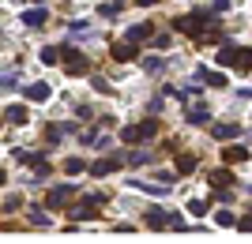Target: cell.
Instances as JSON below:
<instances>
[{"label":"cell","instance_id":"3","mask_svg":"<svg viewBox=\"0 0 252 244\" xmlns=\"http://www.w3.org/2000/svg\"><path fill=\"white\" fill-rule=\"evenodd\" d=\"M64 56H68V64H64V72H68V75H83L87 72V60L75 53V49H64Z\"/></svg>","mask_w":252,"mask_h":244},{"label":"cell","instance_id":"6","mask_svg":"<svg viewBox=\"0 0 252 244\" xmlns=\"http://www.w3.org/2000/svg\"><path fill=\"white\" fill-rule=\"evenodd\" d=\"M117 165H121V158H105V162H94V165H91V173H94V177H105V173H113Z\"/></svg>","mask_w":252,"mask_h":244},{"label":"cell","instance_id":"12","mask_svg":"<svg viewBox=\"0 0 252 244\" xmlns=\"http://www.w3.org/2000/svg\"><path fill=\"white\" fill-rule=\"evenodd\" d=\"M207 117H211V113L203 106H192L189 109V124H207Z\"/></svg>","mask_w":252,"mask_h":244},{"label":"cell","instance_id":"1","mask_svg":"<svg viewBox=\"0 0 252 244\" xmlns=\"http://www.w3.org/2000/svg\"><path fill=\"white\" fill-rule=\"evenodd\" d=\"M155 132H158V120H143V124L125 128V132H121V139H125V143H139V139H151Z\"/></svg>","mask_w":252,"mask_h":244},{"label":"cell","instance_id":"22","mask_svg":"<svg viewBox=\"0 0 252 244\" xmlns=\"http://www.w3.org/2000/svg\"><path fill=\"white\" fill-rule=\"evenodd\" d=\"M143 68H147V72H162V60H158V56H147V60H143Z\"/></svg>","mask_w":252,"mask_h":244},{"label":"cell","instance_id":"14","mask_svg":"<svg viewBox=\"0 0 252 244\" xmlns=\"http://www.w3.org/2000/svg\"><path fill=\"white\" fill-rule=\"evenodd\" d=\"M113 56L117 60H136V49L132 45H113Z\"/></svg>","mask_w":252,"mask_h":244},{"label":"cell","instance_id":"15","mask_svg":"<svg viewBox=\"0 0 252 244\" xmlns=\"http://www.w3.org/2000/svg\"><path fill=\"white\" fill-rule=\"evenodd\" d=\"M196 169V158H192V154H181L177 158V173H192Z\"/></svg>","mask_w":252,"mask_h":244},{"label":"cell","instance_id":"4","mask_svg":"<svg viewBox=\"0 0 252 244\" xmlns=\"http://www.w3.org/2000/svg\"><path fill=\"white\" fill-rule=\"evenodd\" d=\"M49 94H53L49 83H31V86H27V98H31V102H45Z\"/></svg>","mask_w":252,"mask_h":244},{"label":"cell","instance_id":"13","mask_svg":"<svg viewBox=\"0 0 252 244\" xmlns=\"http://www.w3.org/2000/svg\"><path fill=\"white\" fill-rule=\"evenodd\" d=\"M237 136V124H215V139H233Z\"/></svg>","mask_w":252,"mask_h":244},{"label":"cell","instance_id":"7","mask_svg":"<svg viewBox=\"0 0 252 244\" xmlns=\"http://www.w3.org/2000/svg\"><path fill=\"white\" fill-rule=\"evenodd\" d=\"M23 23H27V27H42V23H45V8H31V11H23Z\"/></svg>","mask_w":252,"mask_h":244},{"label":"cell","instance_id":"24","mask_svg":"<svg viewBox=\"0 0 252 244\" xmlns=\"http://www.w3.org/2000/svg\"><path fill=\"white\" fill-rule=\"evenodd\" d=\"M215 222L226 229V225H233V214H230V211H219V218H215Z\"/></svg>","mask_w":252,"mask_h":244},{"label":"cell","instance_id":"19","mask_svg":"<svg viewBox=\"0 0 252 244\" xmlns=\"http://www.w3.org/2000/svg\"><path fill=\"white\" fill-rule=\"evenodd\" d=\"M203 79H207L211 86H226V75H219V72H203Z\"/></svg>","mask_w":252,"mask_h":244},{"label":"cell","instance_id":"10","mask_svg":"<svg viewBox=\"0 0 252 244\" xmlns=\"http://www.w3.org/2000/svg\"><path fill=\"white\" fill-rule=\"evenodd\" d=\"M233 68H241V72H252V49H237V60Z\"/></svg>","mask_w":252,"mask_h":244},{"label":"cell","instance_id":"26","mask_svg":"<svg viewBox=\"0 0 252 244\" xmlns=\"http://www.w3.org/2000/svg\"><path fill=\"white\" fill-rule=\"evenodd\" d=\"M237 225H241L245 233H252V214H249V218H241V222H237Z\"/></svg>","mask_w":252,"mask_h":244},{"label":"cell","instance_id":"23","mask_svg":"<svg viewBox=\"0 0 252 244\" xmlns=\"http://www.w3.org/2000/svg\"><path fill=\"white\" fill-rule=\"evenodd\" d=\"M31 222H34V225H49V214H42V211H31Z\"/></svg>","mask_w":252,"mask_h":244},{"label":"cell","instance_id":"16","mask_svg":"<svg viewBox=\"0 0 252 244\" xmlns=\"http://www.w3.org/2000/svg\"><path fill=\"white\" fill-rule=\"evenodd\" d=\"M189 214H192V218H203V214H207V203H203V199H192L189 203Z\"/></svg>","mask_w":252,"mask_h":244},{"label":"cell","instance_id":"11","mask_svg":"<svg viewBox=\"0 0 252 244\" xmlns=\"http://www.w3.org/2000/svg\"><path fill=\"white\" fill-rule=\"evenodd\" d=\"M222 158H226V162H245V158H249V150H245V147H226V150H222Z\"/></svg>","mask_w":252,"mask_h":244},{"label":"cell","instance_id":"2","mask_svg":"<svg viewBox=\"0 0 252 244\" xmlns=\"http://www.w3.org/2000/svg\"><path fill=\"white\" fill-rule=\"evenodd\" d=\"M72 191H75L72 184H57V188L45 195V207H61V203H68V199H72Z\"/></svg>","mask_w":252,"mask_h":244},{"label":"cell","instance_id":"18","mask_svg":"<svg viewBox=\"0 0 252 244\" xmlns=\"http://www.w3.org/2000/svg\"><path fill=\"white\" fill-rule=\"evenodd\" d=\"M91 34V23H72V38H87Z\"/></svg>","mask_w":252,"mask_h":244},{"label":"cell","instance_id":"25","mask_svg":"<svg viewBox=\"0 0 252 244\" xmlns=\"http://www.w3.org/2000/svg\"><path fill=\"white\" fill-rule=\"evenodd\" d=\"M42 60H45V64H57L61 56H57V49H42Z\"/></svg>","mask_w":252,"mask_h":244},{"label":"cell","instance_id":"5","mask_svg":"<svg viewBox=\"0 0 252 244\" xmlns=\"http://www.w3.org/2000/svg\"><path fill=\"white\" fill-rule=\"evenodd\" d=\"M147 225H151V229H162V225H173V214H162V211H147Z\"/></svg>","mask_w":252,"mask_h":244},{"label":"cell","instance_id":"8","mask_svg":"<svg viewBox=\"0 0 252 244\" xmlns=\"http://www.w3.org/2000/svg\"><path fill=\"white\" fill-rule=\"evenodd\" d=\"M151 38V27L147 23H139V27H128V42H147Z\"/></svg>","mask_w":252,"mask_h":244},{"label":"cell","instance_id":"20","mask_svg":"<svg viewBox=\"0 0 252 244\" xmlns=\"http://www.w3.org/2000/svg\"><path fill=\"white\" fill-rule=\"evenodd\" d=\"M15 83H19V72H4V90H15Z\"/></svg>","mask_w":252,"mask_h":244},{"label":"cell","instance_id":"9","mask_svg":"<svg viewBox=\"0 0 252 244\" xmlns=\"http://www.w3.org/2000/svg\"><path fill=\"white\" fill-rule=\"evenodd\" d=\"M4 117H8V124H23V120H27V109H23V106H8V109H4Z\"/></svg>","mask_w":252,"mask_h":244},{"label":"cell","instance_id":"21","mask_svg":"<svg viewBox=\"0 0 252 244\" xmlns=\"http://www.w3.org/2000/svg\"><path fill=\"white\" fill-rule=\"evenodd\" d=\"M128 162H132V165H143V162H151V154L147 150H136V154H128Z\"/></svg>","mask_w":252,"mask_h":244},{"label":"cell","instance_id":"17","mask_svg":"<svg viewBox=\"0 0 252 244\" xmlns=\"http://www.w3.org/2000/svg\"><path fill=\"white\" fill-rule=\"evenodd\" d=\"M237 60V49L233 45H222V53H219V64H233Z\"/></svg>","mask_w":252,"mask_h":244}]
</instances>
